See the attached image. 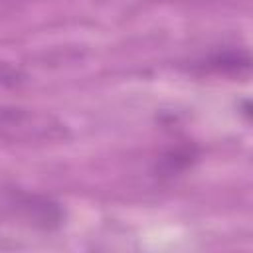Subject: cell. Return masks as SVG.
I'll return each mask as SVG.
<instances>
[{
    "mask_svg": "<svg viewBox=\"0 0 253 253\" xmlns=\"http://www.w3.org/2000/svg\"><path fill=\"white\" fill-rule=\"evenodd\" d=\"M0 213L36 229H57L65 219V211L55 200L16 188L0 192Z\"/></svg>",
    "mask_w": 253,
    "mask_h": 253,
    "instance_id": "cell-1",
    "label": "cell"
},
{
    "mask_svg": "<svg viewBox=\"0 0 253 253\" xmlns=\"http://www.w3.org/2000/svg\"><path fill=\"white\" fill-rule=\"evenodd\" d=\"M45 123H36L34 115L28 109L18 107H0V138H26L32 136L34 130L45 134Z\"/></svg>",
    "mask_w": 253,
    "mask_h": 253,
    "instance_id": "cell-2",
    "label": "cell"
},
{
    "mask_svg": "<svg viewBox=\"0 0 253 253\" xmlns=\"http://www.w3.org/2000/svg\"><path fill=\"white\" fill-rule=\"evenodd\" d=\"M251 65V57L245 49H219L210 53L202 61H196L194 67L200 71L223 73V75H241L247 73Z\"/></svg>",
    "mask_w": 253,
    "mask_h": 253,
    "instance_id": "cell-3",
    "label": "cell"
},
{
    "mask_svg": "<svg viewBox=\"0 0 253 253\" xmlns=\"http://www.w3.org/2000/svg\"><path fill=\"white\" fill-rule=\"evenodd\" d=\"M198 158V150L190 144H184V146H176V148H170L168 152H164L158 162H156V172L160 176H178L182 174L186 168H190Z\"/></svg>",
    "mask_w": 253,
    "mask_h": 253,
    "instance_id": "cell-4",
    "label": "cell"
}]
</instances>
